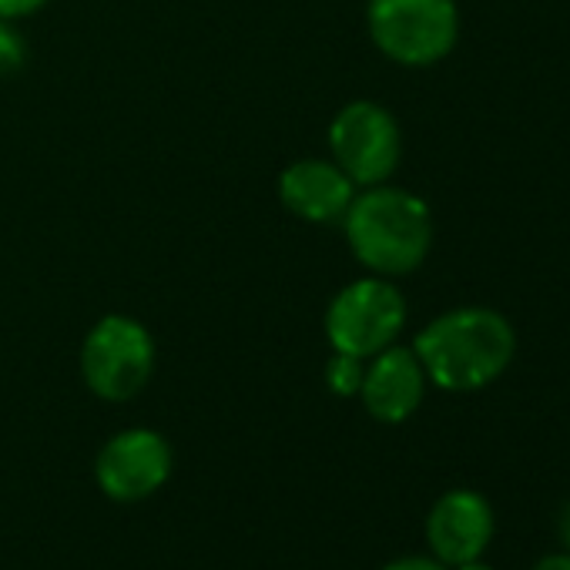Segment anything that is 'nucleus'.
I'll use <instances>...</instances> for the list:
<instances>
[{
	"label": "nucleus",
	"mask_w": 570,
	"mask_h": 570,
	"mask_svg": "<svg viewBox=\"0 0 570 570\" xmlns=\"http://www.w3.org/2000/svg\"><path fill=\"white\" fill-rule=\"evenodd\" d=\"M426 380L446 393H473L507 373L517 336L507 316L466 306L436 316L413 343Z\"/></svg>",
	"instance_id": "1"
},
{
	"label": "nucleus",
	"mask_w": 570,
	"mask_h": 570,
	"mask_svg": "<svg viewBox=\"0 0 570 570\" xmlns=\"http://www.w3.org/2000/svg\"><path fill=\"white\" fill-rule=\"evenodd\" d=\"M343 228L353 255L383 278L410 275L433 245L430 205L420 195L390 185L356 191L343 215Z\"/></svg>",
	"instance_id": "2"
},
{
	"label": "nucleus",
	"mask_w": 570,
	"mask_h": 570,
	"mask_svg": "<svg viewBox=\"0 0 570 570\" xmlns=\"http://www.w3.org/2000/svg\"><path fill=\"white\" fill-rule=\"evenodd\" d=\"M366 24L373 45L406 68L443 61L460 38V11L453 0H370Z\"/></svg>",
	"instance_id": "3"
},
{
	"label": "nucleus",
	"mask_w": 570,
	"mask_h": 570,
	"mask_svg": "<svg viewBox=\"0 0 570 570\" xmlns=\"http://www.w3.org/2000/svg\"><path fill=\"white\" fill-rule=\"evenodd\" d=\"M406 326V299L383 275H366L336 293L326 309V336L336 353L373 360Z\"/></svg>",
	"instance_id": "4"
},
{
	"label": "nucleus",
	"mask_w": 570,
	"mask_h": 570,
	"mask_svg": "<svg viewBox=\"0 0 570 570\" xmlns=\"http://www.w3.org/2000/svg\"><path fill=\"white\" fill-rule=\"evenodd\" d=\"M155 373V340L131 316H105L81 346V376L108 403L138 396Z\"/></svg>",
	"instance_id": "5"
},
{
	"label": "nucleus",
	"mask_w": 570,
	"mask_h": 570,
	"mask_svg": "<svg viewBox=\"0 0 570 570\" xmlns=\"http://www.w3.org/2000/svg\"><path fill=\"white\" fill-rule=\"evenodd\" d=\"M330 148L336 165L360 188L386 185L403 155L396 118L376 101H350L330 125Z\"/></svg>",
	"instance_id": "6"
},
{
	"label": "nucleus",
	"mask_w": 570,
	"mask_h": 570,
	"mask_svg": "<svg viewBox=\"0 0 570 570\" xmlns=\"http://www.w3.org/2000/svg\"><path fill=\"white\" fill-rule=\"evenodd\" d=\"M95 476L101 493L118 503L148 500L171 476V446L155 430H125L101 446Z\"/></svg>",
	"instance_id": "7"
},
{
	"label": "nucleus",
	"mask_w": 570,
	"mask_h": 570,
	"mask_svg": "<svg viewBox=\"0 0 570 570\" xmlns=\"http://www.w3.org/2000/svg\"><path fill=\"white\" fill-rule=\"evenodd\" d=\"M493 540V507L476 490L443 493L426 517V543L443 567L476 560Z\"/></svg>",
	"instance_id": "8"
},
{
	"label": "nucleus",
	"mask_w": 570,
	"mask_h": 570,
	"mask_svg": "<svg viewBox=\"0 0 570 570\" xmlns=\"http://www.w3.org/2000/svg\"><path fill=\"white\" fill-rule=\"evenodd\" d=\"M426 373L416 360L413 350L403 346H386L383 353H376L363 373V406L373 420L380 423H403L410 420L426 393Z\"/></svg>",
	"instance_id": "9"
},
{
	"label": "nucleus",
	"mask_w": 570,
	"mask_h": 570,
	"mask_svg": "<svg viewBox=\"0 0 570 570\" xmlns=\"http://www.w3.org/2000/svg\"><path fill=\"white\" fill-rule=\"evenodd\" d=\"M278 198L296 218H306L316 225L343 222L346 208L356 198V185L336 161L303 158V161H293L282 171Z\"/></svg>",
	"instance_id": "10"
},
{
	"label": "nucleus",
	"mask_w": 570,
	"mask_h": 570,
	"mask_svg": "<svg viewBox=\"0 0 570 570\" xmlns=\"http://www.w3.org/2000/svg\"><path fill=\"white\" fill-rule=\"evenodd\" d=\"M363 373H366L363 370V360L346 356V353H336L330 360V366H326V383H330V390L336 396H353L363 386Z\"/></svg>",
	"instance_id": "11"
},
{
	"label": "nucleus",
	"mask_w": 570,
	"mask_h": 570,
	"mask_svg": "<svg viewBox=\"0 0 570 570\" xmlns=\"http://www.w3.org/2000/svg\"><path fill=\"white\" fill-rule=\"evenodd\" d=\"M28 65V41L14 21L0 18V78H11Z\"/></svg>",
	"instance_id": "12"
},
{
	"label": "nucleus",
	"mask_w": 570,
	"mask_h": 570,
	"mask_svg": "<svg viewBox=\"0 0 570 570\" xmlns=\"http://www.w3.org/2000/svg\"><path fill=\"white\" fill-rule=\"evenodd\" d=\"M45 4H51V0H0V18H4V21H18V18L38 14Z\"/></svg>",
	"instance_id": "13"
},
{
	"label": "nucleus",
	"mask_w": 570,
	"mask_h": 570,
	"mask_svg": "<svg viewBox=\"0 0 570 570\" xmlns=\"http://www.w3.org/2000/svg\"><path fill=\"white\" fill-rule=\"evenodd\" d=\"M383 570H446V567L433 557H400V560L386 563Z\"/></svg>",
	"instance_id": "14"
},
{
	"label": "nucleus",
	"mask_w": 570,
	"mask_h": 570,
	"mask_svg": "<svg viewBox=\"0 0 570 570\" xmlns=\"http://www.w3.org/2000/svg\"><path fill=\"white\" fill-rule=\"evenodd\" d=\"M530 570H570V550L567 553H547Z\"/></svg>",
	"instance_id": "15"
},
{
	"label": "nucleus",
	"mask_w": 570,
	"mask_h": 570,
	"mask_svg": "<svg viewBox=\"0 0 570 570\" xmlns=\"http://www.w3.org/2000/svg\"><path fill=\"white\" fill-rule=\"evenodd\" d=\"M557 530H560V540H563V547L570 550V503L560 510V517H557Z\"/></svg>",
	"instance_id": "16"
},
{
	"label": "nucleus",
	"mask_w": 570,
	"mask_h": 570,
	"mask_svg": "<svg viewBox=\"0 0 570 570\" xmlns=\"http://www.w3.org/2000/svg\"><path fill=\"white\" fill-rule=\"evenodd\" d=\"M456 570H493L490 563H483L480 557L476 560H466V563H456Z\"/></svg>",
	"instance_id": "17"
}]
</instances>
